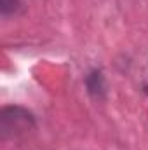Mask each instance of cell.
Segmentation results:
<instances>
[{"label": "cell", "instance_id": "6da1fadb", "mask_svg": "<svg viewBox=\"0 0 148 150\" xmlns=\"http://www.w3.org/2000/svg\"><path fill=\"white\" fill-rule=\"evenodd\" d=\"M7 110L12 113L14 119H11V115L2 112V131H4V134L7 131L18 129V127H30L33 124V115L30 112H26L23 108H18V107H11Z\"/></svg>", "mask_w": 148, "mask_h": 150}, {"label": "cell", "instance_id": "7a4b0ae2", "mask_svg": "<svg viewBox=\"0 0 148 150\" xmlns=\"http://www.w3.org/2000/svg\"><path fill=\"white\" fill-rule=\"evenodd\" d=\"M85 86H87V91L92 96L101 98L105 94V87H106L105 86V77H103V74L99 70H92L91 74L87 75V79H85Z\"/></svg>", "mask_w": 148, "mask_h": 150}, {"label": "cell", "instance_id": "3957f363", "mask_svg": "<svg viewBox=\"0 0 148 150\" xmlns=\"http://www.w3.org/2000/svg\"><path fill=\"white\" fill-rule=\"evenodd\" d=\"M0 9L4 16H9L19 9V0H0Z\"/></svg>", "mask_w": 148, "mask_h": 150}]
</instances>
